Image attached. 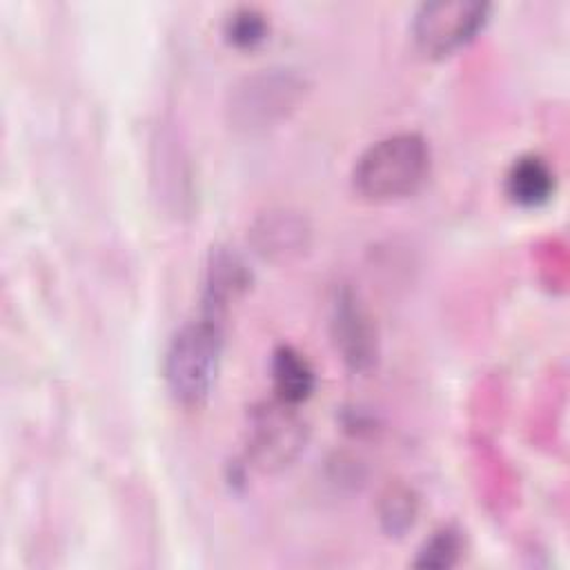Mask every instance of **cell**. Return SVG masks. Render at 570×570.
<instances>
[{"instance_id": "cell-1", "label": "cell", "mask_w": 570, "mask_h": 570, "mask_svg": "<svg viewBox=\"0 0 570 570\" xmlns=\"http://www.w3.org/2000/svg\"><path fill=\"white\" fill-rule=\"evenodd\" d=\"M432 167L428 140L416 131H399L372 142L354 163V191L374 203L416 194Z\"/></svg>"}, {"instance_id": "cell-2", "label": "cell", "mask_w": 570, "mask_h": 570, "mask_svg": "<svg viewBox=\"0 0 570 570\" xmlns=\"http://www.w3.org/2000/svg\"><path fill=\"white\" fill-rule=\"evenodd\" d=\"M223 327L214 316L185 323L167 345L163 372L171 396L185 407L203 405L218 376Z\"/></svg>"}, {"instance_id": "cell-3", "label": "cell", "mask_w": 570, "mask_h": 570, "mask_svg": "<svg viewBox=\"0 0 570 570\" xmlns=\"http://www.w3.org/2000/svg\"><path fill=\"white\" fill-rule=\"evenodd\" d=\"M305 94V82L289 69H263L243 78L229 94L227 118L234 129L265 131L287 118Z\"/></svg>"}, {"instance_id": "cell-4", "label": "cell", "mask_w": 570, "mask_h": 570, "mask_svg": "<svg viewBox=\"0 0 570 570\" xmlns=\"http://www.w3.org/2000/svg\"><path fill=\"white\" fill-rule=\"evenodd\" d=\"M309 425L281 399L263 401L247 416V456L261 472H278L292 465L305 450Z\"/></svg>"}, {"instance_id": "cell-5", "label": "cell", "mask_w": 570, "mask_h": 570, "mask_svg": "<svg viewBox=\"0 0 570 570\" xmlns=\"http://www.w3.org/2000/svg\"><path fill=\"white\" fill-rule=\"evenodd\" d=\"M490 4L472 0H434L416 9L412 18V38L416 47L432 58L450 56L465 47L485 27Z\"/></svg>"}, {"instance_id": "cell-6", "label": "cell", "mask_w": 570, "mask_h": 570, "mask_svg": "<svg viewBox=\"0 0 570 570\" xmlns=\"http://www.w3.org/2000/svg\"><path fill=\"white\" fill-rule=\"evenodd\" d=\"M332 336L341 358L354 372H370L379 358L376 327L356 294L343 287L332 303Z\"/></svg>"}, {"instance_id": "cell-7", "label": "cell", "mask_w": 570, "mask_h": 570, "mask_svg": "<svg viewBox=\"0 0 570 570\" xmlns=\"http://www.w3.org/2000/svg\"><path fill=\"white\" fill-rule=\"evenodd\" d=\"M309 223L301 212L274 207L261 214L252 225V243L256 252L276 263L298 258L309 247Z\"/></svg>"}, {"instance_id": "cell-8", "label": "cell", "mask_w": 570, "mask_h": 570, "mask_svg": "<svg viewBox=\"0 0 570 570\" xmlns=\"http://www.w3.org/2000/svg\"><path fill=\"white\" fill-rule=\"evenodd\" d=\"M249 285V272L238 254L229 249H214L205 278V316L220 321L225 307L240 296Z\"/></svg>"}, {"instance_id": "cell-9", "label": "cell", "mask_w": 570, "mask_h": 570, "mask_svg": "<svg viewBox=\"0 0 570 570\" xmlns=\"http://www.w3.org/2000/svg\"><path fill=\"white\" fill-rule=\"evenodd\" d=\"M552 167L534 154L517 158L505 174V194L519 207H541L554 194Z\"/></svg>"}, {"instance_id": "cell-10", "label": "cell", "mask_w": 570, "mask_h": 570, "mask_svg": "<svg viewBox=\"0 0 570 570\" xmlns=\"http://www.w3.org/2000/svg\"><path fill=\"white\" fill-rule=\"evenodd\" d=\"M272 383L276 399L301 405L316 387V374L312 363L292 345H278L272 354Z\"/></svg>"}, {"instance_id": "cell-11", "label": "cell", "mask_w": 570, "mask_h": 570, "mask_svg": "<svg viewBox=\"0 0 570 570\" xmlns=\"http://www.w3.org/2000/svg\"><path fill=\"white\" fill-rule=\"evenodd\" d=\"M416 514H419V499L407 485L394 483L385 488L379 501V517L390 537L405 534L414 525Z\"/></svg>"}, {"instance_id": "cell-12", "label": "cell", "mask_w": 570, "mask_h": 570, "mask_svg": "<svg viewBox=\"0 0 570 570\" xmlns=\"http://www.w3.org/2000/svg\"><path fill=\"white\" fill-rule=\"evenodd\" d=\"M269 24L267 18L254 7L234 9L223 24V33L229 45L238 49H254L267 38Z\"/></svg>"}, {"instance_id": "cell-13", "label": "cell", "mask_w": 570, "mask_h": 570, "mask_svg": "<svg viewBox=\"0 0 570 570\" xmlns=\"http://www.w3.org/2000/svg\"><path fill=\"white\" fill-rule=\"evenodd\" d=\"M463 552V539L461 532L452 525H443L436 532H432L430 539L421 546L414 566L419 568H452Z\"/></svg>"}]
</instances>
